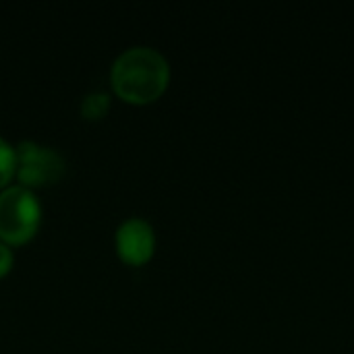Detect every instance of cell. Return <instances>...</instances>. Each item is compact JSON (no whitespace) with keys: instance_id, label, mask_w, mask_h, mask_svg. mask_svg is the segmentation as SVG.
<instances>
[{"instance_id":"cell-1","label":"cell","mask_w":354,"mask_h":354,"mask_svg":"<svg viewBox=\"0 0 354 354\" xmlns=\"http://www.w3.org/2000/svg\"><path fill=\"white\" fill-rule=\"evenodd\" d=\"M168 60L153 48L135 46L116 56L112 64V87L127 102H151L168 85Z\"/></svg>"},{"instance_id":"cell-2","label":"cell","mask_w":354,"mask_h":354,"mask_svg":"<svg viewBox=\"0 0 354 354\" xmlns=\"http://www.w3.org/2000/svg\"><path fill=\"white\" fill-rule=\"evenodd\" d=\"M41 207L27 187H8L0 193V239L8 243L27 241L39 224Z\"/></svg>"},{"instance_id":"cell-3","label":"cell","mask_w":354,"mask_h":354,"mask_svg":"<svg viewBox=\"0 0 354 354\" xmlns=\"http://www.w3.org/2000/svg\"><path fill=\"white\" fill-rule=\"evenodd\" d=\"M17 176L27 187H39L48 183H56L64 172L62 156L46 145L35 141H21L17 151Z\"/></svg>"},{"instance_id":"cell-4","label":"cell","mask_w":354,"mask_h":354,"mask_svg":"<svg viewBox=\"0 0 354 354\" xmlns=\"http://www.w3.org/2000/svg\"><path fill=\"white\" fill-rule=\"evenodd\" d=\"M156 245L153 228L141 218H129L116 232V249L129 263H143L151 257Z\"/></svg>"},{"instance_id":"cell-5","label":"cell","mask_w":354,"mask_h":354,"mask_svg":"<svg viewBox=\"0 0 354 354\" xmlns=\"http://www.w3.org/2000/svg\"><path fill=\"white\" fill-rule=\"evenodd\" d=\"M108 104H110V100H108V95H106L104 91H93V93H89V95L83 97V102H81V112H83V116H87V118H100V116L106 114Z\"/></svg>"},{"instance_id":"cell-6","label":"cell","mask_w":354,"mask_h":354,"mask_svg":"<svg viewBox=\"0 0 354 354\" xmlns=\"http://www.w3.org/2000/svg\"><path fill=\"white\" fill-rule=\"evenodd\" d=\"M15 170H17L15 149L4 139H0V187L10 180V176L15 174Z\"/></svg>"},{"instance_id":"cell-7","label":"cell","mask_w":354,"mask_h":354,"mask_svg":"<svg viewBox=\"0 0 354 354\" xmlns=\"http://www.w3.org/2000/svg\"><path fill=\"white\" fill-rule=\"evenodd\" d=\"M12 266V253L6 245L0 243V276H4Z\"/></svg>"}]
</instances>
